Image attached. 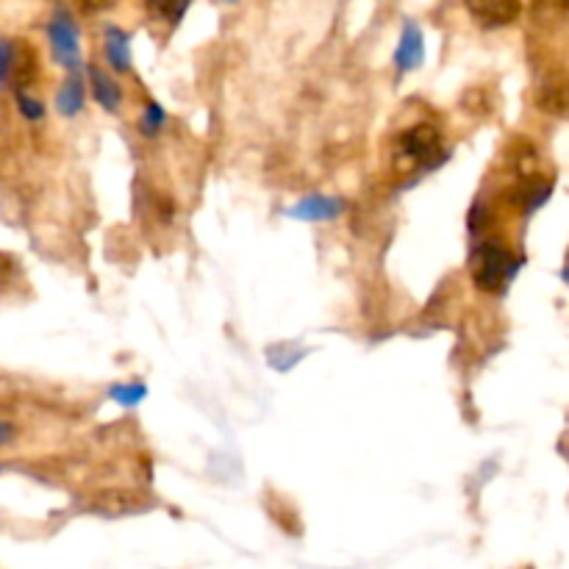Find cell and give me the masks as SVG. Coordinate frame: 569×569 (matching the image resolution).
I'll use <instances>...</instances> for the list:
<instances>
[{
  "mask_svg": "<svg viewBox=\"0 0 569 569\" xmlns=\"http://www.w3.org/2000/svg\"><path fill=\"white\" fill-rule=\"evenodd\" d=\"M465 3L470 9V14L487 28L509 26L522 11L520 0H465Z\"/></svg>",
  "mask_w": 569,
  "mask_h": 569,
  "instance_id": "4",
  "label": "cell"
},
{
  "mask_svg": "<svg viewBox=\"0 0 569 569\" xmlns=\"http://www.w3.org/2000/svg\"><path fill=\"white\" fill-rule=\"evenodd\" d=\"M550 192H553V183H548V181H545V183H531V187L522 189L520 198H515V200L522 206V211H528V214H531V211H537L539 206L548 203Z\"/></svg>",
  "mask_w": 569,
  "mask_h": 569,
  "instance_id": "12",
  "label": "cell"
},
{
  "mask_svg": "<svg viewBox=\"0 0 569 569\" xmlns=\"http://www.w3.org/2000/svg\"><path fill=\"white\" fill-rule=\"evenodd\" d=\"M472 276H476L478 289L483 292H503L506 283L515 281V276L520 272L522 259L515 256L511 250H506L503 244L487 242L476 250V261H472Z\"/></svg>",
  "mask_w": 569,
  "mask_h": 569,
  "instance_id": "1",
  "label": "cell"
},
{
  "mask_svg": "<svg viewBox=\"0 0 569 569\" xmlns=\"http://www.w3.org/2000/svg\"><path fill=\"white\" fill-rule=\"evenodd\" d=\"M56 109L64 117H76L83 109V78L78 72H72L64 81V87L59 89V98H56Z\"/></svg>",
  "mask_w": 569,
  "mask_h": 569,
  "instance_id": "9",
  "label": "cell"
},
{
  "mask_svg": "<svg viewBox=\"0 0 569 569\" xmlns=\"http://www.w3.org/2000/svg\"><path fill=\"white\" fill-rule=\"evenodd\" d=\"M189 3H192V0H148L150 11H153L156 17H161L164 22H170V26L181 22V17L187 14Z\"/></svg>",
  "mask_w": 569,
  "mask_h": 569,
  "instance_id": "11",
  "label": "cell"
},
{
  "mask_svg": "<svg viewBox=\"0 0 569 569\" xmlns=\"http://www.w3.org/2000/svg\"><path fill=\"white\" fill-rule=\"evenodd\" d=\"M400 148H403L406 156H411V159H417L420 164H426L428 170H433V167L442 164V139H439V131L433 126H428V122H422V126H415L409 128V131L400 137Z\"/></svg>",
  "mask_w": 569,
  "mask_h": 569,
  "instance_id": "3",
  "label": "cell"
},
{
  "mask_svg": "<svg viewBox=\"0 0 569 569\" xmlns=\"http://www.w3.org/2000/svg\"><path fill=\"white\" fill-rule=\"evenodd\" d=\"M565 281H569V270H565Z\"/></svg>",
  "mask_w": 569,
  "mask_h": 569,
  "instance_id": "20",
  "label": "cell"
},
{
  "mask_svg": "<svg viewBox=\"0 0 569 569\" xmlns=\"http://www.w3.org/2000/svg\"><path fill=\"white\" fill-rule=\"evenodd\" d=\"M167 122V114L164 109H161L159 103H150L148 109H144V117H142V133L144 137H156V133L161 131V126Z\"/></svg>",
  "mask_w": 569,
  "mask_h": 569,
  "instance_id": "15",
  "label": "cell"
},
{
  "mask_svg": "<svg viewBox=\"0 0 569 569\" xmlns=\"http://www.w3.org/2000/svg\"><path fill=\"white\" fill-rule=\"evenodd\" d=\"M114 3H117V0H78L81 11H87V14H98V11L111 9Z\"/></svg>",
  "mask_w": 569,
  "mask_h": 569,
  "instance_id": "17",
  "label": "cell"
},
{
  "mask_svg": "<svg viewBox=\"0 0 569 569\" xmlns=\"http://www.w3.org/2000/svg\"><path fill=\"white\" fill-rule=\"evenodd\" d=\"M89 81H92V92L94 100L103 106L106 111H117L122 103V89L117 87V81H111L103 70L98 67H89Z\"/></svg>",
  "mask_w": 569,
  "mask_h": 569,
  "instance_id": "8",
  "label": "cell"
},
{
  "mask_svg": "<svg viewBox=\"0 0 569 569\" xmlns=\"http://www.w3.org/2000/svg\"><path fill=\"white\" fill-rule=\"evenodd\" d=\"M539 103H542L545 111H550V114H559V111L569 109V83H548V87L542 89V98H539Z\"/></svg>",
  "mask_w": 569,
  "mask_h": 569,
  "instance_id": "13",
  "label": "cell"
},
{
  "mask_svg": "<svg viewBox=\"0 0 569 569\" xmlns=\"http://www.w3.org/2000/svg\"><path fill=\"white\" fill-rule=\"evenodd\" d=\"M342 211H345V203L339 198H328V194H309V198H303L298 206L289 209V217H295V220H306V222H326V220H337Z\"/></svg>",
  "mask_w": 569,
  "mask_h": 569,
  "instance_id": "5",
  "label": "cell"
},
{
  "mask_svg": "<svg viewBox=\"0 0 569 569\" xmlns=\"http://www.w3.org/2000/svg\"><path fill=\"white\" fill-rule=\"evenodd\" d=\"M559 3H561V6H565V9H569V0H559Z\"/></svg>",
  "mask_w": 569,
  "mask_h": 569,
  "instance_id": "19",
  "label": "cell"
},
{
  "mask_svg": "<svg viewBox=\"0 0 569 569\" xmlns=\"http://www.w3.org/2000/svg\"><path fill=\"white\" fill-rule=\"evenodd\" d=\"M17 106H20L22 117H28V120H42L44 117V106L37 98H31V94L17 92Z\"/></svg>",
  "mask_w": 569,
  "mask_h": 569,
  "instance_id": "16",
  "label": "cell"
},
{
  "mask_svg": "<svg viewBox=\"0 0 569 569\" xmlns=\"http://www.w3.org/2000/svg\"><path fill=\"white\" fill-rule=\"evenodd\" d=\"M106 56H109V64L117 72L131 70V39L117 26L106 28Z\"/></svg>",
  "mask_w": 569,
  "mask_h": 569,
  "instance_id": "7",
  "label": "cell"
},
{
  "mask_svg": "<svg viewBox=\"0 0 569 569\" xmlns=\"http://www.w3.org/2000/svg\"><path fill=\"white\" fill-rule=\"evenodd\" d=\"M109 398L114 400V403L131 409V406H139L148 398V387H144V383H117V387L109 389Z\"/></svg>",
  "mask_w": 569,
  "mask_h": 569,
  "instance_id": "10",
  "label": "cell"
},
{
  "mask_svg": "<svg viewBox=\"0 0 569 569\" xmlns=\"http://www.w3.org/2000/svg\"><path fill=\"white\" fill-rule=\"evenodd\" d=\"M9 439H11V426H9V422L0 420V445H6Z\"/></svg>",
  "mask_w": 569,
  "mask_h": 569,
  "instance_id": "18",
  "label": "cell"
},
{
  "mask_svg": "<svg viewBox=\"0 0 569 569\" xmlns=\"http://www.w3.org/2000/svg\"><path fill=\"white\" fill-rule=\"evenodd\" d=\"M226 3H233V0H226Z\"/></svg>",
  "mask_w": 569,
  "mask_h": 569,
  "instance_id": "21",
  "label": "cell"
},
{
  "mask_svg": "<svg viewBox=\"0 0 569 569\" xmlns=\"http://www.w3.org/2000/svg\"><path fill=\"white\" fill-rule=\"evenodd\" d=\"M422 59H426V42H422L420 26L417 22H406L398 53H395V64H398L400 72H411L422 64Z\"/></svg>",
  "mask_w": 569,
  "mask_h": 569,
  "instance_id": "6",
  "label": "cell"
},
{
  "mask_svg": "<svg viewBox=\"0 0 569 569\" xmlns=\"http://www.w3.org/2000/svg\"><path fill=\"white\" fill-rule=\"evenodd\" d=\"M50 48H53V59L67 70H76L81 64V44H78V28L67 11H56V17L48 26Z\"/></svg>",
  "mask_w": 569,
  "mask_h": 569,
  "instance_id": "2",
  "label": "cell"
},
{
  "mask_svg": "<svg viewBox=\"0 0 569 569\" xmlns=\"http://www.w3.org/2000/svg\"><path fill=\"white\" fill-rule=\"evenodd\" d=\"M17 64V44L9 39H0V83L11 81Z\"/></svg>",
  "mask_w": 569,
  "mask_h": 569,
  "instance_id": "14",
  "label": "cell"
}]
</instances>
